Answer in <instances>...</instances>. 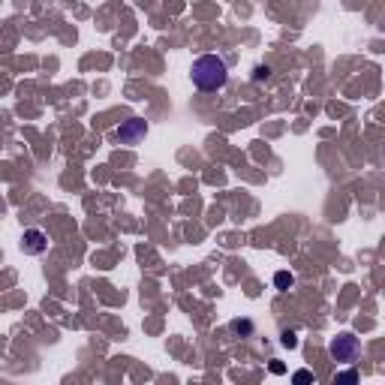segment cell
Listing matches in <instances>:
<instances>
[{"instance_id":"1","label":"cell","mask_w":385,"mask_h":385,"mask_svg":"<svg viewBox=\"0 0 385 385\" xmlns=\"http://www.w3.org/2000/svg\"><path fill=\"white\" fill-rule=\"evenodd\" d=\"M190 76H193V85L199 90H220L229 79V66L217 54H202V57L193 60Z\"/></svg>"},{"instance_id":"2","label":"cell","mask_w":385,"mask_h":385,"mask_svg":"<svg viewBox=\"0 0 385 385\" xmlns=\"http://www.w3.org/2000/svg\"><path fill=\"white\" fill-rule=\"evenodd\" d=\"M328 352H331V358L334 361H340V364H352V361H358V355H361V340L355 337V334H337L334 340H331V346H328Z\"/></svg>"},{"instance_id":"3","label":"cell","mask_w":385,"mask_h":385,"mask_svg":"<svg viewBox=\"0 0 385 385\" xmlns=\"http://www.w3.org/2000/svg\"><path fill=\"white\" fill-rule=\"evenodd\" d=\"M115 135H118L121 145H138V142L148 135V124H145L142 118H129L127 124H121V127L115 129Z\"/></svg>"},{"instance_id":"4","label":"cell","mask_w":385,"mask_h":385,"mask_svg":"<svg viewBox=\"0 0 385 385\" xmlns=\"http://www.w3.org/2000/svg\"><path fill=\"white\" fill-rule=\"evenodd\" d=\"M48 250V235L43 229H24L21 235V253L24 256H43Z\"/></svg>"},{"instance_id":"5","label":"cell","mask_w":385,"mask_h":385,"mask_svg":"<svg viewBox=\"0 0 385 385\" xmlns=\"http://www.w3.org/2000/svg\"><path fill=\"white\" fill-rule=\"evenodd\" d=\"M292 283H295V277H292L289 271H277V274H274V286H277L280 292H286V289H292Z\"/></svg>"},{"instance_id":"6","label":"cell","mask_w":385,"mask_h":385,"mask_svg":"<svg viewBox=\"0 0 385 385\" xmlns=\"http://www.w3.org/2000/svg\"><path fill=\"white\" fill-rule=\"evenodd\" d=\"M334 382H358V373L355 370H343V373L334 376Z\"/></svg>"},{"instance_id":"7","label":"cell","mask_w":385,"mask_h":385,"mask_svg":"<svg viewBox=\"0 0 385 385\" xmlns=\"http://www.w3.org/2000/svg\"><path fill=\"white\" fill-rule=\"evenodd\" d=\"M280 343H283V346H289V349H292V346H298V337H295L292 331H283V337H280Z\"/></svg>"},{"instance_id":"8","label":"cell","mask_w":385,"mask_h":385,"mask_svg":"<svg viewBox=\"0 0 385 385\" xmlns=\"http://www.w3.org/2000/svg\"><path fill=\"white\" fill-rule=\"evenodd\" d=\"M268 73H271V69H268V66H256V73H253V79H256V82H262V79H268Z\"/></svg>"},{"instance_id":"9","label":"cell","mask_w":385,"mask_h":385,"mask_svg":"<svg viewBox=\"0 0 385 385\" xmlns=\"http://www.w3.org/2000/svg\"><path fill=\"white\" fill-rule=\"evenodd\" d=\"M232 328H235V331H253V325H250V322H241V319H235V322H232Z\"/></svg>"},{"instance_id":"10","label":"cell","mask_w":385,"mask_h":385,"mask_svg":"<svg viewBox=\"0 0 385 385\" xmlns=\"http://www.w3.org/2000/svg\"><path fill=\"white\" fill-rule=\"evenodd\" d=\"M310 379H313L310 370H298V373H295V382H310Z\"/></svg>"}]
</instances>
